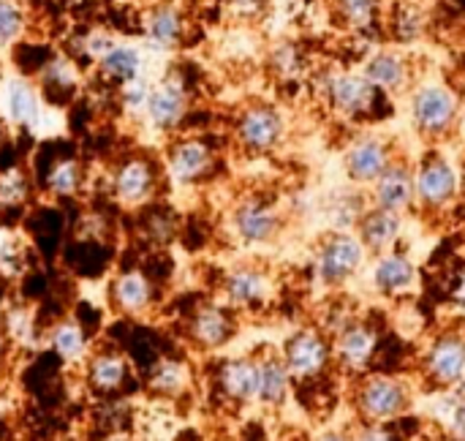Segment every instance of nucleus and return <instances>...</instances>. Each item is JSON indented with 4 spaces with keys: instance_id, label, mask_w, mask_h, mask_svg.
Instances as JSON below:
<instances>
[{
    "instance_id": "6e6552de",
    "label": "nucleus",
    "mask_w": 465,
    "mask_h": 441,
    "mask_svg": "<svg viewBox=\"0 0 465 441\" xmlns=\"http://www.w3.org/2000/svg\"><path fill=\"white\" fill-rule=\"evenodd\" d=\"M362 262H365V246L360 243V237L335 232L322 243L316 254V273L324 286H341L362 267Z\"/></svg>"
},
{
    "instance_id": "f8f14e48",
    "label": "nucleus",
    "mask_w": 465,
    "mask_h": 441,
    "mask_svg": "<svg viewBox=\"0 0 465 441\" xmlns=\"http://www.w3.org/2000/svg\"><path fill=\"white\" fill-rule=\"evenodd\" d=\"M221 295L226 306L234 311L262 308L270 300V276L259 265H251V262L234 265L232 270H226L221 281Z\"/></svg>"
},
{
    "instance_id": "5701e85b",
    "label": "nucleus",
    "mask_w": 465,
    "mask_h": 441,
    "mask_svg": "<svg viewBox=\"0 0 465 441\" xmlns=\"http://www.w3.org/2000/svg\"><path fill=\"white\" fill-rule=\"evenodd\" d=\"M362 74L381 90V93H398L409 87L411 82V60L403 52L395 49H379L365 63Z\"/></svg>"
},
{
    "instance_id": "c756f323",
    "label": "nucleus",
    "mask_w": 465,
    "mask_h": 441,
    "mask_svg": "<svg viewBox=\"0 0 465 441\" xmlns=\"http://www.w3.org/2000/svg\"><path fill=\"white\" fill-rule=\"evenodd\" d=\"M46 341L63 363H79L87 355V336L76 319H60L49 327Z\"/></svg>"
},
{
    "instance_id": "4c0bfd02",
    "label": "nucleus",
    "mask_w": 465,
    "mask_h": 441,
    "mask_svg": "<svg viewBox=\"0 0 465 441\" xmlns=\"http://www.w3.org/2000/svg\"><path fill=\"white\" fill-rule=\"evenodd\" d=\"M3 330H5V336L11 338V344H30L33 336H35L33 314H30L25 306L8 308V311H5V319H3Z\"/></svg>"
},
{
    "instance_id": "9d476101",
    "label": "nucleus",
    "mask_w": 465,
    "mask_h": 441,
    "mask_svg": "<svg viewBox=\"0 0 465 441\" xmlns=\"http://www.w3.org/2000/svg\"><path fill=\"white\" fill-rule=\"evenodd\" d=\"M188 341L202 349V352H215L221 346H226L234 333H237V319H234V308H229L226 303H202L193 308L191 319H188Z\"/></svg>"
},
{
    "instance_id": "423d86ee",
    "label": "nucleus",
    "mask_w": 465,
    "mask_h": 441,
    "mask_svg": "<svg viewBox=\"0 0 465 441\" xmlns=\"http://www.w3.org/2000/svg\"><path fill=\"white\" fill-rule=\"evenodd\" d=\"M460 117L458 95L444 85H422L411 95V120L420 134L441 136L447 134Z\"/></svg>"
},
{
    "instance_id": "39448f33",
    "label": "nucleus",
    "mask_w": 465,
    "mask_h": 441,
    "mask_svg": "<svg viewBox=\"0 0 465 441\" xmlns=\"http://www.w3.org/2000/svg\"><path fill=\"white\" fill-rule=\"evenodd\" d=\"M163 172L174 185H199L215 172V150L202 136H183L169 145Z\"/></svg>"
},
{
    "instance_id": "09e8293b",
    "label": "nucleus",
    "mask_w": 465,
    "mask_h": 441,
    "mask_svg": "<svg viewBox=\"0 0 465 441\" xmlns=\"http://www.w3.org/2000/svg\"><path fill=\"white\" fill-rule=\"evenodd\" d=\"M104 441H131L128 436H123V434H112V436H106Z\"/></svg>"
},
{
    "instance_id": "ddd939ff",
    "label": "nucleus",
    "mask_w": 465,
    "mask_h": 441,
    "mask_svg": "<svg viewBox=\"0 0 465 441\" xmlns=\"http://www.w3.org/2000/svg\"><path fill=\"white\" fill-rule=\"evenodd\" d=\"M185 33H188L185 14L172 0L150 5L144 11V16H142L144 44L150 49H155V52H174V49H180L183 41H185Z\"/></svg>"
},
{
    "instance_id": "473e14b6",
    "label": "nucleus",
    "mask_w": 465,
    "mask_h": 441,
    "mask_svg": "<svg viewBox=\"0 0 465 441\" xmlns=\"http://www.w3.org/2000/svg\"><path fill=\"white\" fill-rule=\"evenodd\" d=\"M33 194V180L22 166H8L0 172V207L3 210H16L27 205Z\"/></svg>"
},
{
    "instance_id": "2eb2a0df",
    "label": "nucleus",
    "mask_w": 465,
    "mask_h": 441,
    "mask_svg": "<svg viewBox=\"0 0 465 441\" xmlns=\"http://www.w3.org/2000/svg\"><path fill=\"white\" fill-rule=\"evenodd\" d=\"M0 117L14 128H30L41 117V90L19 74L0 82Z\"/></svg>"
},
{
    "instance_id": "412c9836",
    "label": "nucleus",
    "mask_w": 465,
    "mask_h": 441,
    "mask_svg": "<svg viewBox=\"0 0 465 441\" xmlns=\"http://www.w3.org/2000/svg\"><path fill=\"white\" fill-rule=\"evenodd\" d=\"M392 161V150L384 139L365 136L346 153V172L354 183H373Z\"/></svg>"
},
{
    "instance_id": "f257e3e1",
    "label": "nucleus",
    "mask_w": 465,
    "mask_h": 441,
    "mask_svg": "<svg viewBox=\"0 0 465 441\" xmlns=\"http://www.w3.org/2000/svg\"><path fill=\"white\" fill-rule=\"evenodd\" d=\"M191 109V87L183 76V71L169 68L163 76L153 82L147 109H144V123L155 134H172L183 125Z\"/></svg>"
},
{
    "instance_id": "a18cd8bd",
    "label": "nucleus",
    "mask_w": 465,
    "mask_h": 441,
    "mask_svg": "<svg viewBox=\"0 0 465 441\" xmlns=\"http://www.w3.org/2000/svg\"><path fill=\"white\" fill-rule=\"evenodd\" d=\"M452 300L465 308V270L458 273V281H455V286H452Z\"/></svg>"
},
{
    "instance_id": "0eeeda50",
    "label": "nucleus",
    "mask_w": 465,
    "mask_h": 441,
    "mask_svg": "<svg viewBox=\"0 0 465 441\" xmlns=\"http://www.w3.org/2000/svg\"><path fill=\"white\" fill-rule=\"evenodd\" d=\"M384 93L365 76V74H349L335 71L324 79V98L330 106L346 117H365L376 109L379 98Z\"/></svg>"
},
{
    "instance_id": "a19ab883",
    "label": "nucleus",
    "mask_w": 465,
    "mask_h": 441,
    "mask_svg": "<svg viewBox=\"0 0 465 441\" xmlns=\"http://www.w3.org/2000/svg\"><path fill=\"white\" fill-rule=\"evenodd\" d=\"M272 68L283 76V79H294L302 74V55L294 44H281L272 52Z\"/></svg>"
},
{
    "instance_id": "58836bf2",
    "label": "nucleus",
    "mask_w": 465,
    "mask_h": 441,
    "mask_svg": "<svg viewBox=\"0 0 465 441\" xmlns=\"http://www.w3.org/2000/svg\"><path fill=\"white\" fill-rule=\"evenodd\" d=\"M117 44V35L112 33V30H104V27H93V30H87L82 38H79V52L95 65L112 46Z\"/></svg>"
},
{
    "instance_id": "4468645a",
    "label": "nucleus",
    "mask_w": 465,
    "mask_h": 441,
    "mask_svg": "<svg viewBox=\"0 0 465 441\" xmlns=\"http://www.w3.org/2000/svg\"><path fill=\"white\" fill-rule=\"evenodd\" d=\"M109 303L120 316L139 319L155 306V284L139 267L117 273L109 284Z\"/></svg>"
},
{
    "instance_id": "37998d69",
    "label": "nucleus",
    "mask_w": 465,
    "mask_h": 441,
    "mask_svg": "<svg viewBox=\"0 0 465 441\" xmlns=\"http://www.w3.org/2000/svg\"><path fill=\"white\" fill-rule=\"evenodd\" d=\"M354 441H395L392 439V434L390 431H384V428H365L360 436Z\"/></svg>"
},
{
    "instance_id": "1a4fd4ad",
    "label": "nucleus",
    "mask_w": 465,
    "mask_h": 441,
    "mask_svg": "<svg viewBox=\"0 0 465 441\" xmlns=\"http://www.w3.org/2000/svg\"><path fill=\"white\" fill-rule=\"evenodd\" d=\"M411 406V393L403 382L392 376H371L360 385L357 393V409L373 420V423H387L401 417Z\"/></svg>"
},
{
    "instance_id": "f03ea898",
    "label": "nucleus",
    "mask_w": 465,
    "mask_h": 441,
    "mask_svg": "<svg viewBox=\"0 0 465 441\" xmlns=\"http://www.w3.org/2000/svg\"><path fill=\"white\" fill-rule=\"evenodd\" d=\"M229 226L242 246H267L278 240L283 229V215L275 202L264 196H245L234 202L229 213Z\"/></svg>"
},
{
    "instance_id": "20e7f679",
    "label": "nucleus",
    "mask_w": 465,
    "mask_h": 441,
    "mask_svg": "<svg viewBox=\"0 0 465 441\" xmlns=\"http://www.w3.org/2000/svg\"><path fill=\"white\" fill-rule=\"evenodd\" d=\"M161 169L144 155H128L112 169V196L123 207H144L155 199Z\"/></svg>"
},
{
    "instance_id": "de8ad7c7",
    "label": "nucleus",
    "mask_w": 465,
    "mask_h": 441,
    "mask_svg": "<svg viewBox=\"0 0 465 441\" xmlns=\"http://www.w3.org/2000/svg\"><path fill=\"white\" fill-rule=\"evenodd\" d=\"M319 441H354V439H349L346 434H338V431H330V434H324V436H319Z\"/></svg>"
},
{
    "instance_id": "aec40b11",
    "label": "nucleus",
    "mask_w": 465,
    "mask_h": 441,
    "mask_svg": "<svg viewBox=\"0 0 465 441\" xmlns=\"http://www.w3.org/2000/svg\"><path fill=\"white\" fill-rule=\"evenodd\" d=\"M428 376L439 387H455L465 376V341L460 336H444L439 338L425 360Z\"/></svg>"
},
{
    "instance_id": "79ce46f5",
    "label": "nucleus",
    "mask_w": 465,
    "mask_h": 441,
    "mask_svg": "<svg viewBox=\"0 0 465 441\" xmlns=\"http://www.w3.org/2000/svg\"><path fill=\"white\" fill-rule=\"evenodd\" d=\"M226 3L240 16H253V14H259L264 8V0H226Z\"/></svg>"
},
{
    "instance_id": "cd10ccee",
    "label": "nucleus",
    "mask_w": 465,
    "mask_h": 441,
    "mask_svg": "<svg viewBox=\"0 0 465 441\" xmlns=\"http://www.w3.org/2000/svg\"><path fill=\"white\" fill-rule=\"evenodd\" d=\"M417 281V270L411 265L409 256L403 254H384L379 256L376 267H373V284L381 295H403L414 286Z\"/></svg>"
},
{
    "instance_id": "c85d7f7f",
    "label": "nucleus",
    "mask_w": 465,
    "mask_h": 441,
    "mask_svg": "<svg viewBox=\"0 0 465 441\" xmlns=\"http://www.w3.org/2000/svg\"><path fill=\"white\" fill-rule=\"evenodd\" d=\"M84 185V164L74 155H65V158H54L46 169V177H44V191L52 194V196H76Z\"/></svg>"
},
{
    "instance_id": "7ed1b4c3",
    "label": "nucleus",
    "mask_w": 465,
    "mask_h": 441,
    "mask_svg": "<svg viewBox=\"0 0 465 441\" xmlns=\"http://www.w3.org/2000/svg\"><path fill=\"white\" fill-rule=\"evenodd\" d=\"M286 136V117L272 104H251L237 115L234 139L251 155L272 153Z\"/></svg>"
},
{
    "instance_id": "a211bd4d",
    "label": "nucleus",
    "mask_w": 465,
    "mask_h": 441,
    "mask_svg": "<svg viewBox=\"0 0 465 441\" xmlns=\"http://www.w3.org/2000/svg\"><path fill=\"white\" fill-rule=\"evenodd\" d=\"M128 376H131V368H128V360L123 352L117 349H98L87 357L84 363V379H87V387L95 393V396H117L125 390L128 385Z\"/></svg>"
},
{
    "instance_id": "a878e982",
    "label": "nucleus",
    "mask_w": 465,
    "mask_h": 441,
    "mask_svg": "<svg viewBox=\"0 0 465 441\" xmlns=\"http://www.w3.org/2000/svg\"><path fill=\"white\" fill-rule=\"evenodd\" d=\"M401 235V215L390 213L384 207H373L365 215H360V243L365 251L373 254H387Z\"/></svg>"
},
{
    "instance_id": "393cba45",
    "label": "nucleus",
    "mask_w": 465,
    "mask_h": 441,
    "mask_svg": "<svg viewBox=\"0 0 465 441\" xmlns=\"http://www.w3.org/2000/svg\"><path fill=\"white\" fill-rule=\"evenodd\" d=\"M256 366H259L256 401L270 406V409L283 406V401L289 398V387H292V376H289V368H286L283 357L267 352V355L256 357Z\"/></svg>"
},
{
    "instance_id": "c03bdc74",
    "label": "nucleus",
    "mask_w": 465,
    "mask_h": 441,
    "mask_svg": "<svg viewBox=\"0 0 465 441\" xmlns=\"http://www.w3.org/2000/svg\"><path fill=\"white\" fill-rule=\"evenodd\" d=\"M452 426H455V431L465 439V398L458 401V406H455V412H452Z\"/></svg>"
},
{
    "instance_id": "e433bc0d",
    "label": "nucleus",
    "mask_w": 465,
    "mask_h": 441,
    "mask_svg": "<svg viewBox=\"0 0 465 441\" xmlns=\"http://www.w3.org/2000/svg\"><path fill=\"white\" fill-rule=\"evenodd\" d=\"M144 235H147V240L150 243H155V246H166V243H172L174 237H177V232H180V221H177V215L174 213H166V210H150L147 215H144Z\"/></svg>"
},
{
    "instance_id": "f3484780",
    "label": "nucleus",
    "mask_w": 465,
    "mask_h": 441,
    "mask_svg": "<svg viewBox=\"0 0 465 441\" xmlns=\"http://www.w3.org/2000/svg\"><path fill=\"white\" fill-rule=\"evenodd\" d=\"M215 390L221 393L223 401L234 406H245L256 401L259 390V366L256 357H232L218 366L215 374Z\"/></svg>"
},
{
    "instance_id": "8fccbe9b",
    "label": "nucleus",
    "mask_w": 465,
    "mask_h": 441,
    "mask_svg": "<svg viewBox=\"0 0 465 441\" xmlns=\"http://www.w3.org/2000/svg\"><path fill=\"white\" fill-rule=\"evenodd\" d=\"M16 3H25V5H27V3H33V0H16Z\"/></svg>"
},
{
    "instance_id": "f704fd0d",
    "label": "nucleus",
    "mask_w": 465,
    "mask_h": 441,
    "mask_svg": "<svg viewBox=\"0 0 465 441\" xmlns=\"http://www.w3.org/2000/svg\"><path fill=\"white\" fill-rule=\"evenodd\" d=\"M332 5L338 16L357 33L376 27L379 11H381V0H332Z\"/></svg>"
},
{
    "instance_id": "49530a36",
    "label": "nucleus",
    "mask_w": 465,
    "mask_h": 441,
    "mask_svg": "<svg viewBox=\"0 0 465 441\" xmlns=\"http://www.w3.org/2000/svg\"><path fill=\"white\" fill-rule=\"evenodd\" d=\"M8 352H11V338L5 336V330L0 327V366L8 360Z\"/></svg>"
},
{
    "instance_id": "bb28decb",
    "label": "nucleus",
    "mask_w": 465,
    "mask_h": 441,
    "mask_svg": "<svg viewBox=\"0 0 465 441\" xmlns=\"http://www.w3.org/2000/svg\"><path fill=\"white\" fill-rule=\"evenodd\" d=\"M188 387H191V368H188L185 360H180V357H161L158 363H153L150 376H147L150 396L174 401V398L185 396Z\"/></svg>"
},
{
    "instance_id": "ea45409f",
    "label": "nucleus",
    "mask_w": 465,
    "mask_h": 441,
    "mask_svg": "<svg viewBox=\"0 0 465 441\" xmlns=\"http://www.w3.org/2000/svg\"><path fill=\"white\" fill-rule=\"evenodd\" d=\"M25 256H27L25 246L16 237L0 232V270L8 273V276L22 273L25 270Z\"/></svg>"
},
{
    "instance_id": "dca6fc26",
    "label": "nucleus",
    "mask_w": 465,
    "mask_h": 441,
    "mask_svg": "<svg viewBox=\"0 0 465 441\" xmlns=\"http://www.w3.org/2000/svg\"><path fill=\"white\" fill-rule=\"evenodd\" d=\"M414 191L425 207H444L458 194V175L441 155H428L414 172Z\"/></svg>"
},
{
    "instance_id": "b1692460",
    "label": "nucleus",
    "mask_w": 465,
    "mask_h": 441,
    "mask_svg": "<svg viewBox=\"0 0 465 441\" xmlns=\"http://www.w3.org/2000/svg\"><path fill=\"white\" fill-rule=\"evenodd\" d=\"M376 333L368 327V325H349L338 333V341H335V355H338V363L346 368V371H362L368 368V363L373 360V352H376Z\"/></svg>"
},
{
    "instance_id": "7c9ffc66",
    "label": "nucleus",
    "mask_w": 465,
    "mask_h": 441,
    "mask_svg": "<svg viewBox=\"0 0 465 441\" xmlns=\"http://www.w3.org/2000/svg\"><path fill=\"white\" fill-rule=\"evenodd\" d=\"M82 85V74L68 55H54L41 68V95H74Z\"/></svg>"
},
{
    "instance_id": "6ab92c4d",
    "label": "nucleus",
    "mask_w": 465,
    "mask_h": 441,
    "mask_svg": "<svg viewBox=\"0 0 465 441\" xmlns=\"http://www.w3.org/2000/svg\"><path fill=\"white\" fill-rule=\"evenodd\" d=\"M417 191H414V172L406 164H398L395 158L390 166L373 180V202L376 207H384L390 213H403L414 205Z\"/></svg>"
},
{
    "instance_id": "4be33fe9",
    "label": "nucleus",
    "mask_w": 465,
    "mask_h": 441,
    "mask_svg": "<svg viewBox=\"0 0 465 441\" xmlns=\"http://www.w3.org/2000/svg\"><path fill=\"white\" fill-rule=\"evenodd\" d=\"M144 49L139 44H131V41H120L95 63V71L101 74V79L112 82V85H125L131 79H139L144 76Z\"/></svg>"
},
{
    "instance_id": "9b49d317",
    "label": "nucleus",
    "mask_w": 465,
    "mask_h": 441,
    "mask_svg": "<svg viewBox=\"0 0 465 441\" xmlns=\"http://www.w3.org/2000/svg\"><path fill=\"white\" fill-rule=\"evenodd\" d=\"M283 363L289 368V376L297 379V382H305V379H313L319 376L327 363H330V344L327 338L313 330V327H305V330H297L286 346H283Z\"/></svg>"
},
{
    "instance_id": "72a5a7b5",
    "label": "nucleus",
    "mask_w": 465,
    "mask_h": 441,
    "mask_svg": "<svg viewBox=\"0 0 465 441\" xmlns=\"http://www.w3.org/2000/svg\"><path fill=\"white\" fill-rule=\"evenodd\" d=\"M27 27H30L27 5L16 0H0V49H8L16 41H22Z\"/></svg>"
},
{
    "instance_id": "2f4dec72",
    "label": "nucleus",
    "mask_w": 465,
    "mask_h": 441,
    "mask_svg": "<svg viewBox=\"0 0 465 441\" xmlns=\"http://www.w3.org/2000/svg\"><path fill=\"white\" fill-rule=\"evenodd\" d=\"M425 25H428V16L417 3H398L392 8L390 27H392V35L398 44H411V41L422 38Z\"/></svg>"
},
{
    "instance_id": "c9c22d12",
    "label": "nucleus",
    "mask_w": 465,
    "mask_h": 441,
    "mask_svg": "<svg viewBox=\"0 0 465 441\" xmlns=\"http://www.w3.org/2000/svg\"><path fill=\"white\" fill-rule=\"evenodd\" d=\"M150 90H153V82L144 76L139 79H131L125 85L117 87V98H120V106L134 115V117H144V109H147V98H150Z\"/></svg>"
}]
</instances>
